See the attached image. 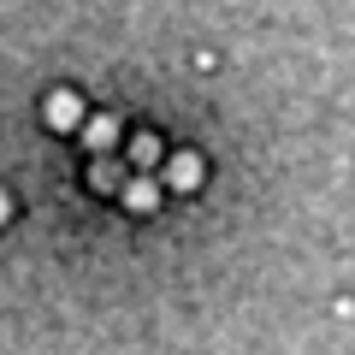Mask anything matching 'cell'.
<instances>
[{"mask_svg":"<svg viewBox=\"0 0 355 355\" xmlns=\"http://www.w3.org/2000/svg\"><path fill=\"white\" fill-rule=\"evenodd\" d=\"M154 154H160V148H154V137H137V166H154Z\"/></svg>","mask_w":355,"mask_h":355,"instance_id":"obj_1","label":"cell"},{"mask_svg":"<svg viewBox=\"0 0 355 355\" xmlns=\"http://www.w3.org/2000/svg\"><path fill=\"white\" fill-rule=\"evenodd\" d=\"M154 202V184H130V207H148Z\"/></svg>","mask_w":355,"mask_h":355,"instance_id":"obj_2","label":"cell"}]
</instances>
